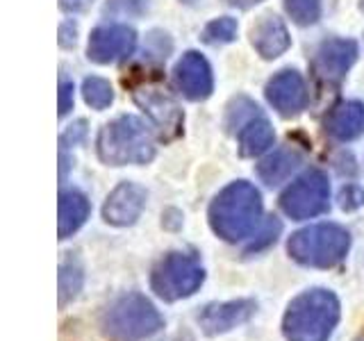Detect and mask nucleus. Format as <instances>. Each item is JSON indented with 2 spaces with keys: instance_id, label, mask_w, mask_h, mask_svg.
<instances>
[{
  "instance_id": "obj_1",
  "label": "nucleus",
  "mask_w": 364,
  "mask_h": 341,
  "mask_svg": "<svg viewBox=\"0 0 364 341\" xmlns=\"http://www.w3.org/2000/svg\"><path fill=\"white\" fill-rule=\"evenodd\" d=\"M339 298L328 289H307L289 303L282 318L287 341H328L339 323Z\"/></svg>"
},
{
  "instance_id": "obj_2",
  "label": "nucleus",
  "mask_w": 364,
  "mask_h": 341,
  "mask_svg": "<svg viewBox=\"0 0 364 341\" xmlns=\"http://www.w3.org/2000/svg\"><path fill=\"white\" fill-rule=\"evenodd\" d=\"M262 214L259 191L246 180L225 187L210 205V225L225 242H242L253 232Z\"/></svg>"
},
{
  "instance_id": "obj_3",
  "label": "nucleus",
  "mask_w": 364,
  "mask_h": 341,
  "mask_svg": "<svg viewBox=\"0 0 364 341\" xmlns=\"http://www.w3.org/2000/svg\"><path fill=\"white\" fill-rule=\"evenodd\" d=\"M98 155L109 166L146 164L155 155V141L141 119L121 117L98 134Z\"/></svg>"
},
{
  "instance_id": "obj_4",
  "label": "nucleus",
  "mask_w": 364,
  "mask_h": 341,
  "mask_svg": "<svg viewBox=\"0 0 364 341\" xmlns=\"http://www.w3.org/2000/svg\"><path fill=\"white\" fill-rule=\"evenodd\" d=\"M102 332L112 341H141L164 325L157 307L141 293H125L114 301L100 318Z\"/></svg>"
},
{
  "instance_id": "obj_5",
  "label": "nucleus",
  "mask_w": 364,
  "mask_h": 341,
  "mask_svg": "<svg viewBox=\"0 0 364 341\" xmlns=\"http://www.w3.org/2000/svg\"><path fill=\"white\" fill-rule=\"evenodd\" d=\"M350 248V234L341 225L318 223L294 232L287 250L289 255L303 266L330 269L337 266L346 257Z\"/></svg>"
},
{
  "instance_id": "obj_6",
  "label": "nucleus",
  "mask_w": 364,
  "mask_h": 341,
  "mask_svg": "<svg viewBox=\"0 0 364 341\" xmlns=\"http://www.w3.org/2000/svg\"><path fill=\"white\" fill-rule=\"evenodd\" d=\"M205 280V271L200 266V261L193 255L185 253H168L157 261V266L153 269L151 284L153 291L168 303L189 298L193 296Z\"/></svg>"
},
{
  "instance_id": "obj_7",
  "label": "nucleus",
  "mask_w": 364,
  "mask_h": 341,
  "mask_svg": "<svg viewBox=\"0 0 364 341\" xmlns=\"http://www.w3.org/2000/svg\"><path fill=\"white\" fill-rule=\"evenodd\" d=\"M330 200V185L321 170H307L294 185L280 196L282 212L296 221L312 219L316 214L328 210Z\"/></svg>"
},
{
  "instance_id": "obj_8",
  "label": "nucleus",
  "mask_w": 364,
  "mask_h": 341,
  "mask_svg": "<svg viewBox=\"0 0 364 341\" xmlns=\"http://www.w3.org/2000/svg\"><path fill=\"white\" fill-rule=\"evenodd\" d=\"M257 305L250 298H237V301H228V303H210L205 305L200 314H198V323L203 328L205 335L216 337V335H225L235 330L237 325L246 323L250 316L255 314Z\"/></svg>"
},
{
  "instance_id": "obj_9",
  "label": "nucleus",
  "mask_w": 364,
  "mask_h": 341,
  "mask_svg": "<svg viewBox=\"0 0 364 341\" xmlns=\"http://www.w3.org/2000/svg\"><path fill=\"white\" fill-rule=\"evenodd\" d=\"M134 45H136V34L132 28L107 26L91 32L87 53L89 60H94L98 64H109L128 57L134 50Z\"/></svg>"
},
{
  "instance_id": "obj_10",
  "label": "nucleus",
  "mask_w": 364,
  "mask_h": 341,
  "mask_svg": "<svg viewBox=\"0 0 364 341\" xmlns=\"http://www.w3.org/2000/svg\"><path fill=\"white\" fill-rule=\"evenodd\" d=\"M136 102L146 109L148 117L164 136H176L182 128V109L166 91L157 87H141L134 91Z\"/></svg>"
},
{
  "instance_id": "obj_11",
  "label": "nucleus",
  "mask_w": 364,
  "mask_h": 341,
  "mask_svg": "<svg viewBox=\"0 0 364 341\" xmlns=\"http://www.w3.org/2000/svg\"><path fill=\"white\" fill-rule=\"evenodd\" d=\"M146 207V189L134 182H121L102 207V216L112 225H132Z\"/></svg>"
},
{
  "instance_id": "obj_12",
  "label": "nucleus",
  "mask_w": 364,
  "mask_h": 341,
  "mask_svg": "<svg viewBox=\"0 0 364 341\" xmlns=\"http://www.w3.org/2000/svg\"><path fill=\"white\" fill-rule=\"evenodd\" d=\"M267 98L282 117H296L307 105V89L296 71H280L267 85Z\"/></svg>"
},
{
  "instance_id": "obj_13",
  "label": "nucleus",
  "mask_w": 364,
  "mask_h": 341,
  "mask_svg": "<svg viewBox=\"0 0 364 341\" xmlns=\"http://www.w3.org/2000/svg\"><path fill=\"white\" fill-rule=\"evenodd\" d=\"M358 60V45L350 39H330L323 41L316 50L314 68L328 82H339L346 71Z\"/></svg>"
},
{
  "instance_id": "obj_14",
  "label": "nucleus",
  "mask_w": 364,
  "mask_h": 341,
  "mask_svg": "<svg viewBox=\"0 0 364 341\" xmlns=\"http://www.w3.org/2000/svg\"><path fill=\"white\" fill-rule=\"evenodd\" d=\"M176 85L189 100H203L212 94L210 64L198 53H187L176 66Z\"/></svg>"
},
{
  "instance_id": "obj_15",
  "label": "nucleus",
  "mask_w": 364,
  "mask_h": 341,
  "mask_svg": "<svg viewBox=\"0 0 364 341\" xmlns=\"http://www.w3.org/2000/svg\"><path fill=\"white\" fill-rule=\"evenodd\" d=\"M326 130L339 141H350L364 132V105L358 100L339 102L326 119Z\"/></svg>"
},
{
  "instance_id": "obj_16",
  "label": "nucleus",
  "mask_w": 364,
  "mask_h": 341,
  "mask_svg": "<svg viewBox=\"0 0 364 341\" xmlns=\"http://www.w3.org/2000/svg\"><path fill=\"white\" fill-rule=\"evenodd\" d=\"M253 45L264 60H273L289 48V32L280 18L264 16L253 28Z\"/></svg>"
},
{
  "instance_id": "obj_17",
  "label": "nucleus",
  "mask_w": 364,
  "mask_h": 341,
  "mask_svg": "<svg viewBox=\"0 0 364 341\" xmlns=\"http://www.w3.org/2000/svg\"><path fill=\"white\" fill-rule=\"evenodd\" d=\"M89 200L80 191H64L60 196V219H57V234L68 239L85 225L89 216Z\"/></svg>"
},
{
  "instance_id": "obj_18",
  "label": "nucleus",
  "mask_w": 364,
  "mask_h": 341,
  "mask_svg": "<svg viewBox=\"0 0 364 341\" xmlns=\"http://www.w3.org/2000/svg\"><path fill=\"white\" fill-rule=\"evenodd\" d=\"M301 164V155L291 151V148H280L271 157H267L264 162L257 164V175L262 178V182L269 187H276L280 182L287 180L296 166Z\"/></svg>"
},
{
  "instance_id": "obj_19",
  "label": "nucleus",
  "mask_w": 364,
  "mask_h": 341,
  "mask_svg": "<svg viewBox=\"0 0 364 341\" xmlns=\"http://www.w3.org/2000/svg\"><path fill=\"white\" fill-rule=\"evenodd\" d=\"M273 144V128L264 119H250L239 132V148L244 157L262 155Z\"/></svg>"
},
{
  "instance_id": "obj_20",
  "label": "nucleus",
  "mask_w": 364,
  "mask_h": 341,
  "mask_svg": "<svg viewBox=\"0 0 364 341\" xmlns=\"http://www.w3.org/2000/svg\"><path fill=\"white\" fill-rule=\"evenodd\" d=\"M85 284V269L75 257H68L60 266V305L64 307L80 293Z\"/></svg>"
},
{
  "instance_id": "obj_21",
  "label": "nucleus",
  "mask_w": 364,
  "mask_h": 341,
  "mask_svg": "<svg viewBox=\"0 0 364 341\" xmlns=\"http://www.w3.org/2000/svg\"><path fill=\"white\" fill-rule=\"evenodd\" d=\"M82 94H85V100L94 109H105L112 105V100H114L112 85L102 77H87L85 85H82Z\"/></svg>"
},
{
  "instance_id": "obj_22",
  "label": "nucleus",
  "mask_w": 364,
  "mask_h": 341,
  "mask_svg": "<svg viewBox=\"0 0 364 341\" xmlns=\"http://www.w3.org/2000/svg\"><path fill=\"white\" fill-rule=\"evenodd\" d=\"M284 7L299 26H312L321 16V0H284Z\"/></svg>"
},
{
  "instance_id": "obj_23",
  "label": "nucleus",
  "mask_w": 364,
  "mask_h": 341,
  "mask_svg": "<svg viewBox=\"0 0 364 341\" xmlns=\"http://www.w3.org/2000/svg\"><path fill=\"white\" fill-rule=\"evenodd\" d=\"M237 34V23L235 18H216L208 23L203 30V41L210 45H219V43H230Z\"/></svg>"
},
{
  "instance_id": "obj_24",
  "label": "nucleus",
  "mask_w": 364,
  "mask_h": 341,
  "mask_svg": "<svg viewBox=\"0 0 364 341\" xmlns=\"http://www.w3.org/2000/svg\"><path fill=\"white\" fill-rule=\"evenodd\" d=\"M278 232H280V223L276 221V219H271L269 223H267V227L262 230V239L259 242H253L248 248H246V253H257L259 248H264V246H269V244H273L278 239Z\"/></svg>"
},
{
  "instance_id": "obj_25",
  "label": "nucleus",
  "mask_w": 364,
  "mask_h": 341,
  "mask_svg": "<svg viewBox=\"0 0 364 341\" xmlns=\"http://www.w3.org/2000/svg\"><path fill=\"white\" fill-rule=\"evenodd\" d=\"M362 202H364V191L358 189L355 185H348L346 189H341V193H339L341 210H355Z\"/></svg>"
},
{
  "instance_id": "obj_26",
  "label": "nucleus",
  "mask_w": 364,
  "mask_h": 341,
  "mask_svg": "<svg viewBox=\"0 0 364 341\" xmlns=\"http://www.w3.org/2000/svg\"><path fill=\"white\" fill-rule=\"evenodd\" d=\"M71 107H73V85L62 82L60 85V117L68 114Z\"/></svg>"
},
{
  "instance_id": "obj_27",
  "label": "nucleus",
  "mask_w": 364,
  "mask_h": 341,
  "mask_svg": "<svg viewBox=\"0 0 364 341\" xmlns=\"http://www.w3.org/2000/svg\"><path fill=\"white\" fill-rule=\"evenodd\" d=\"M228 3L235 5V7H242V9H246V7H253V5L262 3V0H228Z\"/></svg>"
},
{
  "instance_id": "obj_28",
  "label": "nucleus",
  "mask_w": 364,
  "mask_h": 341,
  "mask_svg": "<svg viewBox=\"0 0 364 341\" xmlns=\"http://www.w3.org/2000/svg\"><path fill=\"white\" fill-rule=\"evenodd\" d=\"M358 341H364V339H358Z\"/></svg>"
}]
</instances>
